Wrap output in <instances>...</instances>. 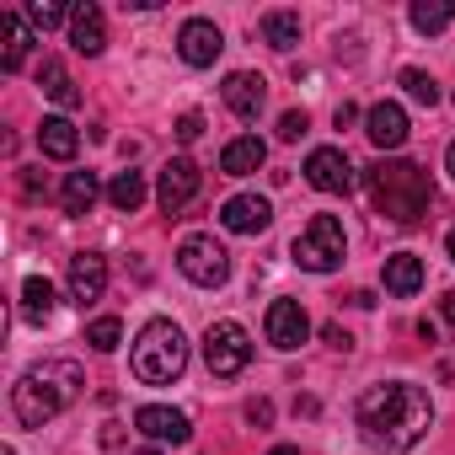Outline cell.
<instances>
[{
  "mask_svg": "<svg viewBox=\"0 0 455 455\" xmlns=\"http://www.w3.org/2000/svg\"><path fill=\"white\" fill-rule=\"evenodd\" d=\"M247 423H258V428H268V423H274V402H268V396H258V402H247Z\"/></svg>",
  "mask_w": 455,
  "mask_h": 455,
  "instance_id": "d6a6232c",
  "label": "cell"
},
{
  "mask_svg": "<svg viewBox=\"0 0 455 455\" xmlns=\"http://www.w3.org/2000/svg\"><path fill=\"white\" fill-rule=\"evenodd\" d=\"M108 204L124 209V214H134V209L145 204V177H140V172H118V177L108 182Z\"/></svg>",
  "mask_w": 455,
  "mask_h": 455,
  "instance_id": "4316f807",
  "label": "cell"
},
{
  "mask_svg": "<svg viewBox=\"0 0 455 455\" xmlns=\"http://www.w3.org/2000/svg\"><path fill=\"white\" fill-rule=\"evenodd\" d=\"M86 343H92L97 354H113V348L124 343V322H118V316H97V322L86 327Z\"/></svg>",
  "mask_w": 455,
  "mask_h": 455,
  "instance_id": "f1b7e54d",
  "label": "cell"
},
{
  "mask_svg": "<svg viewBox=\"0 0 455 455\" xmlns=\"http://www.w3.org/2000/svg\"><path fill=\"white\" fill-rule=\"evenodd\" d=\"M97 172H65V188H60V204H65V214H92V204H97Z\"/></svg>",
  "mask_w": 455,
  "mask_h": 455,
  "instance_id": "603a6c76",
  "label": "cell"
},
{
  "mask_svg": "<svg viewBox=\"0 0 455 455\" xmlns=\"http://www.w3.org/2000/svg\"><path fill=\"white\" fill-rule=\"evenodd\" d=\"M290 258H295L306 274H332V268H343V258H348L343 220H338V214H311V225L295 236Z\"/></svg>",
  "mask_w": 455,
  "mask_h": 455,
  "instance_id": "5b68a950",
  "label": "cell"
},
{
  "mask_svg": "<svg viewBox=\"0 0 455 455\" xmlns=\"http://www.w3.org/2000/svg\"><path fill=\"white\" fill-rule=\"evenodd\" d=\"M220 49H225V38H220V28H214L209 17H188V22H182V33H177V54H182V65L204 70V65L220 60Z\"/></svg>",
  "mask_w": 455,
  "mask_h": 455,
  "instance_id": "7c38bea8",
  "label": "cell"
},
{
  "mask_svg": "<svg viewBox=\"0 0 455 455\" xmlns=\"http://www.w3.org/2000/svg\"><path fill=\"white\" fill-rule=\"evenodd\" d=\"M322 338H327V343H332L338 354H348V348H354V338H348V332H343L338 322H332V327H322Z\"/></svg>",
  "mask_w": 455,
  "mask_h": 455,
  "instance_id": "836d02e7",
  "label": "cell"
},
{
  "mask_svg": "<svg viewBox=\"0 0 455 455\" xmlns=\"http://www.w3.org/2000/svg\"><path fill=\"white\" fill-rule=\"evenodd\" d=\"M193 198H198V166H193L188 156L166 161V166H161V182H156V204H161V214H182Z\"/></svg>",
  "mask_w": 455,
  "mask_h": 455,
  "instance_id": "9c48e42d",
  "label": "cell"
},
{
  "mask_svg": "<svg viewBox=\"0 0 455 455\" xmlns=\"http://www.w3.org/2000/svg\"><path fill=\"white\" fill-rule=\"evenodd\" d=\"M220 225L231 236H263L268 225H274V204L258 198V193H236V198L220 204Z\"/></svg>",
  "mask_w": 455,
  "mask_h": 455,
  "instance_id": "ba28073f",
  "label": "cell"
},
{
  "mask_svg": "<svg viewBox=\"0 0 455 455\" xmlns=\"http://www.w3.org/2000/svg\"><path fill=\"white\" fill-rule=\"evenodd\" d=\"M444 252H450V263H455V225H450V236H444Z\"/></svg>",
  "mask_w": 455,
  "mask_h": 455,
  "instance_id": "8d00e7d4",
  "label": "cell"
},
{
  "mask_svg": "<svg viewBox=\"0 0 455 455\" xmlns=\"http://www.w3.org/2000/svg\"><path fill=\"white\" fill-rule=\"evenodd\" d=\"M439 316L455 327V290H444V295H439Z\"/></svg>",
  "mask_w": 455,
  "mask_h": 455,
  "instance_id": "d590c367",
  "label": "cell"
},
{
  "mask_svg": "<svg viewBox=\"0 0 455 455\" xmlns=\"http://www.w3.org/2000/svg\"><path fill=\"white\" fill-rule=\"evenodd\" d=\"M258 33H263V44H268V49L290 54V49L300 44V12H263Z\"/></svg>",
  "mask_w": 455,
  "mask_h": 455,
  "instance_id": "7402d4cb",
  "label": "cell"
},
{
  "mask_svg": "<svg viewBox=\"0 0 455 455\" xmlns=\"http://www.w3.org/2000/svg\"><path fill=\"white\" fill-rule=\"evenodd\" d=\"M70 49L97 60L108 49V28H102V12L92 6V0H81V6H70Z\"/></svg>",
  "mask_w": 455,
  "mask_h": 455,
  "instance_id": "2e32d148",
  "label": "cell"
},
{
  "mask_svg": "<svg viewBox=\"0 0 455 455\" xmlns=\"http://www.w3.org/2000/svg\"><path fill=\"white\" fill-rule=\"evenodd\" d=\"M263 161H268V145L258 134H242V140H231V145L220 150V172L225 177H252Z\"/></svg>",
  "mask_w": 455,
  "mask_h": 455,
  "instance_id": "d6986e66",
  "label": "cell"
},
{
  "mask_svg": "<svg viewBox=\"0 0 455 455\" xmlns=\"http://www.w3.org/2000/svg\"><path fill=\"white\" fill-rule=\"evenodd\" d=\"M354 118H359V108H354V102H343V108H338V113H332V124H338V129H348V124H354Z\"/></svg>",
  "mask_w": 455,
  "mask_h": 455,
  "instance_id": "e575fe53",
  "label": "cell"
},
{
  "mask_svg": "<svg viewBox=\"0 0 455 455\" xmlns=\"http://www.w3.org/2000/svg\"><path fill=\"white\" fill-rule=\"evenodd\" d=\"M396 86L418 102V108H439V81L428 76V70H418V65H407L402 76H396Z\"/></svg>",
  "mask_w": 455,
  "mask_h": 455,
  "instance_id": "83f0119b",
  "label": "cell"
},
{
  "mask_svg": "<svg viewBox=\"0 0 455 455\" xmlns=\"http://www.w3.org/2000/svg\"><path fill=\"white\" fill-rule=\"evenodd\" d=\"M22 316H28V322H38V327L54 316V284H49V279H38V274H33V279L22 284Z\"/></svg>",
  "mask_w": 455,
  "mask_h": 455,
  "instance_id": "d4e9b609",
  "label": "cell"
},
{
  "mask_svg": "<svg viewBox=\"0 0 455 455\" xmlns=\"http://www.w3.org/2000/svg\"><path fill=\"white\" fill-rule=\"evenodd\" d=\"M28 49H33V28H28V17L6 12V17H0V70L17 76L22 60H28Z\"/></svg>",
  "mask_w": 455,
  "mask_h": 455,
  "instance_id": "ac0fdd59",
  "label": "cell"
},
{
  "mask_svg": "<svg viewBox=\"0 0 455 455\" xmlns=\"http://www.w3.org/2000/svg\"><path fill=\"white\" fill-rule=\"evenodd\" d=\"M198 134H204V113H182V118H177V140H182V145H193Z\"/></svg>",
  "mask_w": 455,
  "mask_h": 455,
  "instance_id": "1f68e13d",
  "label": "cell"
},
{
  "mask_svg": "<svg viewBox=\"0 0 455 455\" xmlns=\"http://www.w3.org/2000/svg\"><path fill=\"white\" fill-rule=\"evenodd\" d=\"M129 364H134V375H140L145 386H172V380L188 370V338H182V327L166 322V316L145 322L140 338H134Z\"/></svg>",
  "mask_w": 455,
  "mask_h": 455,
  "instance_id": "277c9868",
  "label": "cell"
},
{
  "mask_svg": "<svg viewBox=\"0 0 455 455\" xmlns=\"http://www.w3.org/2000/svg\"><path fill=\"white\" fill-rule=\"evenodd\" d=\"M134 428H140L145 439H156V444H188V439H193V423H188V412H177V407H161V402H145V407L134 412Z\"/></svg>",
  "mask_w": 455,
  "mask_h": 455,
  "instance_id": "4fadbf2b",
  "label": "cell"
},
{
  "mask_svg": "<svg viewBox=\"0 0 455 455\" xmlns=\"http://www.w3.org/2000/svg\"><path fill=\"white\" fill-rule=\"evenodd\" d=\"M38 86H44V97H49V102H60V108H81V92H76V81H70V70H65L60 60H44Z\"/></svg>",
  "mask_w": 455,
  "mask_h": 455,
  "instance_id": "cb8c5ba5",
  "label": "cell"
},
{
  "mask_svg": "<svg viewBox=\"0 0 455 455\" xmlns=\"http://www.w3.org/2000/svg\"><path fill=\"white\" fill-rule=\"evenodd\" d=\"M6 455H17V450H6Z\"/></svg>",
  "mask_w": 455,
  "mask_h": 455,
  "instance_id": "60d3db41",
  "label": "cell"
},
{
  "mask_svg": "<svg viewBox=\"0 0 455 455\" xmlns=\"http://www.w3.org/2000/svg\"><path fill=\"white\" fill-rule=\"evenodd\" d=\"M204 364H209V375H220V380L242 375V370L252 364V338H247V327H242V322H214V327L204 332Z\"/></svg>",
  "mask_w": 455,
  "mask_h": 455,
  "instance_id": "8992f818",
  "label": "cell"
},
{
  "mask_svg": "<svg viewBox=\"0 0 455 455\" xmlns=\"http://www.w3.org/2000/svg\"><path fill=\"white\" fill-rule=\"evenodd\" d=\"M177 268H182L188 284H198V290H220L225 279H231V252H225L214 236H188V242L177 247Z\"/></svg>",
  "mask_w": 455,
  "mask_h": 455,
  "instance_id": "52a82bcc",
  "label": "cell"
},
{
  "mask_svg": "<svg viewBox=\"0 0 455 455\" xmlns=\"http://www.w3.org/2000/svg\"><path fill=\"white\" fill-rule=\"evenodd\" d=\"M38 150H44L49 161H76L81 129H76L70 118H44V124H38Z\"/></svg>",
  "mask_w": 455,
  "mask_h": 455,
  "instance_id": "ffe728a7",
  "label": "cell"
},
{
  "mask_svg": "<svg viewBox=\"0 0 455 455\" xmlns=\"http://www.w3.org/2000/svg\"><path fill=\"white\" fill-rule=\"evenodd\" d=\"M423 290V263L412 258V252H396V258H386V295H396V300H412Z\"/></svg>",
  "mask_w": 455,
  "mask_h": 455,
  "instance_id": "44dd1931",
  "label": "cell"
},
{
  "mask_svg": "<svg viewBox=\"0 0 455 455\" xmlns=\"http://www.w3.org/2000/svg\"><path fill=\"white\" fill-rule=\"evenodd\" d=\"M268 455H300V450H295V444H274Z\"/></svg>",
  "mask_w": 455,
  "mask_h": 455,
  "instance_id": "74e56055",
  "label": "cell"
},
{
  "mask_svg": "<svg viewBox=\"0 0 455 455\" xmlns=\"http://www.w3.org/2000/svg\"><path fill=\"white\" fill-rule=\"evenodd\" d=\"M263 332H268V343L274 348H300L306 338H311V316H306V306L300 300H274L268 306V316H263Z\"/></svg>",
  "mask_w": 455,
  "mask_h": 455,
  "instance_id": "8fae6325",
  "label": "cell"
},
{
  "mask_svg": "<svg viewBox=\"0 0 455 455\" xmlns=\"http://www.w3.org/2000/svg\"><path fill=\"white\" fill-rule=\"evenodd\" d=\"M354 423H359V434H364L370 450L402 455V450H412L434 428V402L412 380H380V386H370L354 402Z\"/></svg>",
  "mask_w": 455,
  "mask_h": 455,
  "instance_id": "6da1fadb",
  "label": "cell"
},
{
  "mask_svg": "<svg viewBox=\"0 0 455 455\" xmlns=\"http://www.w3.org/2000/svg\"><path fill=\"white\" fill-rule=\"evenodd\" d=\"M306 182H311L316 193H348V188H354V166H348V156H343L338 145H316V150L306 156Z\"/></svg>",
  "mask_w": 455,
  "mask_h": 455,
  "instance_id": "30bf717a",
  "label": "cell"
},
{
  "mask_svg": "<svg viewBox=\"0 0 455 455\" xmlns=\"http://www.w3.org/2000/svg\"><path fill=\"white\" fill-rule=\"evenodd\" d=\"M81 391H86V370H81L76 359H44V364H33V370L12 386V412H17L22 428H44V423H54L65 407H76Z\"/></svg>",
  "mask_w": 455,
  "mask_h": 455,
  "instance_id": "7a4b0ae2",
  "label": "cell"
},
{
  "mask_svg": "<svg viewBox=\"0 0 455 455\" xmlns=\"http://www.w3.org/2000/svg\"><path fill=\"white\" fill-rule=\"evenodd\" d=\"M306 129H311V118H306V113H300V108H290V113H284V118H279V140H290V145H295V140H300V134H306Z\"/></svg>",
  "mask_w": 455,
  "mask_h": 455,
  "instance_id": "4dcf8cb0",
  "label": "cell"
},
{
  "mask_svg": "<svg viewBox=\"0 0 455 455\" xmlns=\"http://www.w3.org/2000/svg\"><path fill=\"white\" fill-rule=\"evenodd\" d=\"M102 290H108V258L102 252H76L70 258V300L86 311V306L102 300Z\"/></svg>",
  "mask_w": 455,
  "mask_h": 455,
  "instance_id": "9a60e30c",
  "label": "cell"
},
{
  "mask_svg": "<svg viewBox=\"0 0 455 455\" xmlns=\"http://www.w3.org/2000/svg\"><path fill=\"white\" fill-rule=\"evenodd\" d=\"M364 134H370L375 150H396V145L407 140V113H402V102H375V108L364 113Z\"/></svg>",
  "mask_w": 455,
  "mask_h": 455,
  "instance_id": "e0dca14e",
  "label": "cell"
},
{
  "mask_svg": "<svg viewBox=\"0 0 455 455\" xmlns=\"http://www.w3.org/2000/svg\"><path fill=\"white\" fill-rule=\"evenodd\" d=\"M220 97H225V108H231L236 118H247V124H252V118L268 108V81H263V76H252V70H236V76H225Z\"/></svg>",
  "mask_w": 455,
  "mask_h": 455,
  "instance_id": "5bb4252c",
  "label": "cell"
},
{
  "mask_svg": "<svg viewBox=\"0 0 455 455\" xmlns=\"http://www.w3.org/2000/svg\"><path fill=\"white\" fill-rule=\"evenodd\" d=\"M444 166H450V177H455V140H450V156H444Z\"/></svg>",
  "mask_w": 455,
  "mask_h": 455,
  "instance_id": "f35d334b",
  "label": "cell"
},
{
  "mask_svg": "<svg viewBox=\"0 0 455 455\" xmlns=\"http://www.w3.org/2000/svg\"><path fill=\"white\" fill-rule=\"evenodd\" d=\"M364 188L375 198V209L391 220V225H418L434 204V182L418 161H375L364 172Z\"/></svg>",
  "mask_w": 455,
  "mask_h": 455,
  "instance_id": "3957f363",
  "label": "cell"
},
{
  "mask_svg": "<svg viewBox=\"0 0 455 455\" xmlns=\"http://www.w3.org/2000/svg\"><path fill=\"white\" fill-rule=\"evenodd\" d=\"M407 17H412V28H418V33H428V38H434V33H444V28H450L455 6H450V0H412V12H407Z\"/></svg>",
  "mask_w": 455,
  "mask_h": 455,
  "instance_id": "484cf974",
  "label": "cell"
},
{
  "mask_svg": "<svg viewBox=\"0 0 455 455\" xmlns=\"http://www.w3.org/2000/svg\"><path fill=\"white\" fill-rule=\"evenodd\" d=\"M134 455H161V450H134Z\"/></svg>",
  "mask_w": 455,
  "mask_h": 455,
  "instance_id": "ab89813d",
  "label": "cell"
},
{
  "mask_svg": "<svg viewBox=\"0 0 455 455\" xmlns=\"http://www.w3.org/2000/svg\"><path fill=\"white\" fill-rule=\"evenodd\" d=\"M22 17H28L33 33H49V28H60V22H70V12L54 6V0H28V12H22Z\"/></svg>",
  "mask_w": 455,
  "mask_h": 455,
  "instance_id": "f546056e",
  "label": "cell"
}]
</instances>
